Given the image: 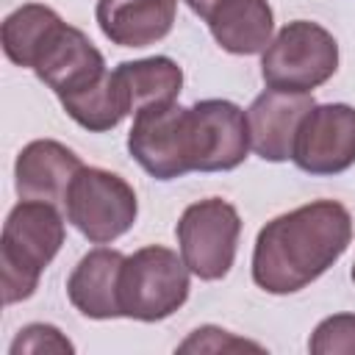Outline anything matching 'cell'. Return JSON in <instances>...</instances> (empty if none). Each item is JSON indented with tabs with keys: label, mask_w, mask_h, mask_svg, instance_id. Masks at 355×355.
Masks as SVG:
<instances>
[{
	"label": "cell",
	"mask_w": 355,
	"mask_h": 355,
	"mask_svg": "<svg viewBox=\"0 0 355 355\" xmlns=\"http://www.w3.org/2000/svg\"><path fill=\"white\" fill-rule=\"evenodd\" d=\"M352 216L336 200L300 205L258 230L252 280L269 294H294L322 277L349 247Z\"/></svg>",
	"instance_id": "1"
},
{
	"label": "cell",
	"mask_w": 355,
	"mask_h": 355,
	"mask_svg": "<svg viewBox=\"0 0 355 355\" xmlns=\"http://www.w3.org/2000/svg\"><path fill=\"white\" fill-rule=\"evenodd\" d=\"M64 244V219L55 205L22 200L11 208L0 239V288L3 302L14 305L28 300L44 266Z\"/></svg>",
	"instance_id": "2"
},
{
	"label": "cell",
	"mask_w": 355,
	"mask_h": 355,
	"mask_svg": "<svg viewBox=\"0 0 355 355\" xmlns=\"http://www.w3.org/2000/svg\"><path fill=\"white\" fill-rule=\"evenodd\" d=\"M338 69V44L330 31L316 22L294 19L266 44L261 75L269 89L311 92Z\"/></svg>",
	"instance_id": "3"
},
{
	"label": "cell",
	"mask_w": 355,
	"mask_h": 355,
	"mask_svg": "<svg viewBox=\"0 0 355 355\" xmlns=\"http://www.w3.org/2000/svg\"><path fill=\"white\" fill-rule=\"evenodd\" d=\"M189 297V266L166 247H141L125 258L119 275L122 316L158 322L172 316Z\"/></svg>",
	"instance_id": "4"
},
{
	"label": "cell",
	"mask_w": 355,
	"mask_h": 355,
	"mask_svg": "<svg viewBox=\"0 0 355 355\" xmlns=\"http://www.w3.org/2000/svg\"><path fill=\"white\" fill-rule=\"evenodd\" d=\"M67 219L94 244H108L128 233L136 222V194L130 183L114 172L83 166L64 197Z\"/></svg>",
	"instance_id": "5"
},
{
	"label": "cell",
	"mask_w": 355,
	"mask_h": 355,
	"mask_svg": "<svg viewBox=\"0 0 355 355\" xmlns=\"http://www.w3.org/2000/svg\"><path fill=\"white\" fill-rule=\"evenodd\" d=\"M239 233L241 219L230 202L219 197L200 200L189 205L178 222L180 258L200 280H219L236 261Z\"/></svg>",
	"instance_id": "6"
},
{
	"label": "cell",
	"mask_w": 355,
	"mask_h": 355,
	"mask_svg": "<svg viewBox=\"0 0 355 355\" xmlns=\"http://www.w3.org/2000/svg\"><path fill=\"white\" fill-rule=\"evenodd\" d=\"M128 150L144 172L158 180H175L194 172L191 114L178 103L136 111L128 133Z\"/></svg>",
	"instance_id": "7"
},
{
	"label": "cell",
	"mask_w": 355,
	"mask_h": 355,
	"mask_svg": "<svg viewBox=\"0 0 355 355\" xmlns=\"http://www.w3.org/2000/svg\"><path fill=\"white\" fill-rule=\"evenodd\" d=\"M291 161L311 175H338L355 164V108L313 105L297 128Z\"/></svg>",
	"instance_id": "8"
},
{
	"label": "cell",
	"mask_w": 355,
	"mask_h": 355,
	"mask_svg": "<svg viewBox=\"0 0 355 355\" xmlns=\"http://www.w3.org/2000/svg\"><path fill=\"white\" fill-rule=\"evenodd\" d=\"M194 172L236 169L250 150L247 114L227 100H202L189 108Z\"/></svg>",
	"instance_id": "9"
},
{
	"label": "cell",
	"mask_w": 355,
	"mask_h": 355,
	"mask_svg": "<svg viewBox=\"0 0 355 355\" xmlns=\"http://www.w3.org/2000/svg\"><path fill=\"white\" fill-rule=\"evenodd\" d=\"M31 69L58 94V100L86 92L105 78L103 53L89 42L83 31L67 25L64 19L53 28Z\"/></svg>",
	"instance_id": "10"
},
{
	"label": "cell",
	"mask_w": 355,
	"mask_h": 355,
	"mask_svg": "<svg viewBox=\"0 0 355 355\" xmlns=\"http://www.w3.org/2000/svg\"><path fill=\"white\" fill-rule=\"evenodd\" d=\"M308 92H280L266 89L247 108L250 147L263 161H288L294 150V136L305 114L313 108Z\"/></svg>",
	"instance_id": "11"
},
{
	"label": "cell",
	"mask_w": 355,
	"mask_h": 355,
	"mask_svg": "<svg viewBox=\"0 0 355 355\" xmlns=\"http://www.w3.org/2000/svg\"><path fill=\"white\" fill-rule=\"evenodd\" d=\"M80 169L83 164L69 147L53 139H36L25 144L17 155V166H14L17 194L22 200L58 205L64 202L67 189Z\"/></svg>",
	"instance_id": "12"
},
{
	"label": "cell",
	"mask_w": 355,
	"mask_h": 355,
	"mask_svg": "<svg viewBox=\"0 0 355 355\" xmlns=\"http://www.w3.org/2000/svg\"><path fill=\"white\" fill-rule=\"evenodd\" d=\"M125 255L116 250L97 247L86 252L67 280L69 302L89 319H116L122 316L119 305V275Z\"/></svg>",
	"instance_id": "13"
},
{
	"label": "cell",
	"mask_w": 355,
	"mask_h": 355,
	"mask_svg": "<svg viewBox=\"0 0 355 355\" xmlns=\"http://www.w3.org/2000/svg\"><path fill=\"white\" fill-rule=\"evenodd\" d=\"M178 0H97V25L119 47L161 42L175 22Z\"/></svg>",
	"instance_id": "14"
},
{
	"label": "cell",
	"mask_w": 355,
	"mask_h": 355,
	"mask_svg": "<svg viewBox=\"0 0 355 355\" xmlns=\"http://www.w3.org/2000/svg\"><path fill=\"white\" fill-rule=\"evenodd\" d=\"M216 44L236 55H255L272 42V8L266 0H222L205 19Z\"/></svg>",
	"instance_id": "15"
},
{
	"label": "cell",
	"mask_w": 355,
	"mask_h": 355,
	"mask_svg": "<svg viewBox=\"0 0 355 355\" xmlns=\"http://www.w3.org/2000/svg\"><path fill=\"white\" fill-rule=\"evenodd\" d=\"M114 75L119 78V83L128 94L130 111L175 103V97L180 94V86H183L180 67L166 55H153V58H141V61H122L114 69Z\"/></svg>",
	"instance_id": "16"
},
{
	"label": "cell",
	"mask_w": 355,
	"mask_h": 355,
	"mask_svg": "<svg viewBox=\"0 0 355 355\" xmlns=\"http://www.w3.org/2000/svg\"><path fill=\"white\" fill-rule=\"evenodd\" d=\"M61 105L80 128L94 130V133L116 128L125 119V114H130L128 94L114 72H105V78L86 92L61 97Z\"/></svg>",
	"instance_id": "17"
},
{
	"label": "cell",
	"mask_w": 355,
	"mask_h": 355,
	"mask_svg": "<svg viewBox=\"0 0 355 355\" xmlns=\"http://www.w3.org/2000/svg\"><path fill=\"white\" fill-rule=\"evenodd\" d=\"M58 22L61 17L47 6H39V3L19 6L3 19V31H0L3 53L17 67H33L42 44L47 42V36Z\"/></svg>",
	"instance_id": "18"
},
{
	"label": "cell",
	"mask_w": 355,
	"mask_h": 355,
	"mask_svg": "<svg viewBox=\"0 0 355 355\" xmlns=\"http://www.w3.org/2000/svg\"><path fill=\"white\" fill-rule=\"evenodd\" d=\"M308 349L313 355L355 352V313H336L319 322L308 341Z\"/></svg>",
	"instance_id": "19"
},
{
	"label": "cell",
	"mask_w": 355,
	"mask_h": 355,
	"mask_svg": "<svg viewBox=\"0 0 355 355\" xmlns=\"http://www.w3.org/2000/svg\"><path fill=\"white\" fill-rule=\"evenodd\" d=\"M19 352H72V344L53 324H28L11 344V355Z\"/></svg>",
	"instance_id": "20"
},
{
	"label": "cell",
	"mask_w": 355,
	"mask_h": 355,
	"mask_svg": "<svg viewBox=\"0 0 355 355\" xmlns=\"http://www.w3.org/2000/svg\"><path fill=\"white\" fill-rule=\"evenodd\" d=\"M191 349H202V352H225V349H255L261 352L263 347L261 344H252V341H241V338H233L227 330H219V327H200L191 333V338H186L180 344V352H191Z\"/></svg>",
	"instance_id": "21"
},
{
	"label": "cell",
	"mask_w": 355,
	"mask_h": 355,
	"mask_svg": "<svg viewBox=\"0 0 355 355\" xmlns=\"http://www.w3.org/2000/svg\"><path fill=\"white\" fill-rule=\"evenodd\" d=\"M186 3H189V8H191L194 14H200L202 19H208V17H211V11H214L222 0H186Z\"/></svg>",
	"instance_id": "22"
},
{
	"label": "cell",
	"mask_w": 355,
	"mask_h": 355,
	"mask_svg": "<svg viewBox=\"0 0 355 355\" xmlns=\"http://www.w3.org/2000/svg\"><path fill=\"white\" fill-rule=\"evenodd\" d=\"M352 283H355V263H352Z\"/></svg>",
	"instance_id": "23"
}]
</instances>
